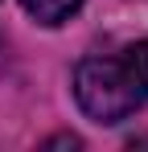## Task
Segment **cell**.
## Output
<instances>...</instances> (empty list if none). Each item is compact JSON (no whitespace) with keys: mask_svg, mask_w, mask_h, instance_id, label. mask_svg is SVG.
Segmentation results:
<instances>
[{"mask_svg":"<svg viewBox=\"0 0 148 152\" xmlns=\"http://www.w3.org/2000/svg\"><path fill=\"white\" fill-rule=\"evenodd\" d=\"M21 4L37 25H62L82 8V0H21Z\"/></svg>","mask_w":148,"mask_h":152,"instance_id":"2","label":"cell"},{"mask_svg":"<svg viewBox=\"0 0 148 152\" xmlns=\"http://www.w3.org/2000/svg\"><path fill=\"white\" fill-rule=\"evenodd\" d=\"M74 99L95 124H119L148 103V41L91 53L74 70Z\"/></svg>","mask_w":148,"mask_h":152,"instance_id":"1","label":"cell"}]
</instances>
